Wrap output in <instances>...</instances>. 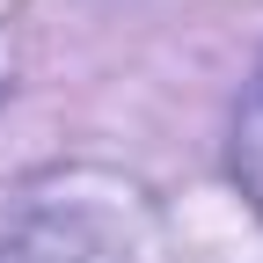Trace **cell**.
<instances>
[{"instance_id":"1","label":"cell","mask_w":263,"mask_h":263,"mask_svg":"<svg viewBox=\"0 0 263 263\" xmlns=\"http://www.w3.org/2000/svg\"><path fill=\"white\" fill-rule=\"evenodd\" d=\"M0 263H124L110 249V234H95L88 219H22L15 234H0Z\"/></svg>"},{"instance_id":"2","label":"cell","mask_w":263,"mask_h":263,"mask_svg":"<svg viewBox=\"0 0 263 263\" xmlns=\"http://www.w3.org/2000/svg\"><path fill=\"white\" fill-rule=\"evenodd\" d=\"M227 161H234V183L249 190V205L263 212V66H256V81L241 95V110H234V146H227Z\"/></svg>"}]
</instances>
